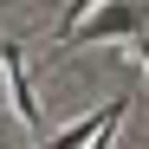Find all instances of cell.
I'll return each instance as SVG.
<instances>
[{"instance_id":"3","label":"cell","mask_w":149,"mask_h":149,"mask_svg":"<svg viewBox=\"0 0 149 149\" xmlns=\"http://www.w3.org/2000/svg\"><path fill=\"white\" fill-rule=\"evenodd\" d=\"M110 117H130V97H110L104 110H91V117H78V123H65V130H58L52 143H39V149H84V143H91L97 130H104Z\"/></svg>"},{"instance_id":"1","label":"cell","mask_w":149,"mask_h":149,"mask_svg":"<svg viewBox=\"0 0 149 149\" xmlns=\"http://www.w3.org/2000/svg\"><path fill=\"white\" fill-rule=\"evenodd\" d=\"M136 33H149V7H130V0H97V13H84L78 19V33H71V45L78 39H136ZM65 45V52H71Z\"/></svg>"},{"instance_id":"2","label":"cell","mask_w":149,"mask_h":149,"mask_svg":"<svg viewBox=\"0 0 149 149\" xmlns=\"http://www.w3.org/2000/svg\"><path fill=\"white\" fill-rule=\"evenodd\" d=\"M0 71H7V104H13V117L39 130V97H33V78H26V52H19L13 39H0Z\"/></svg>"},{"instance_id":"5","label":"cell","mask_w":149,"mask_h":149,"mask_svg":"<svg viewBox=\"0 0 149 149\" xmlns=\"http://www.w3.org/2000/svg\"><path fill=\"white\" fill-rule=\"evenodd\" d=\"M123 45H130V52L143 58V71H149V33H136V39H123Z\"/></svg>"},{"instance_id":"4","label":"cell","mask_w":149,"mask_h":149,"mask_svg":"<svg viewBox=\"0 0 149 149\" xmlns=\"http://www.w3.org/2000/svg\"><path fill=\"white\" fill-rule=\"evenodd\" d=\"M91 7H97V0H71V7L58 13V26H52V39H58V52H65V45H71V33H78V19H84Z\"/></svg>"}]
</instances>
